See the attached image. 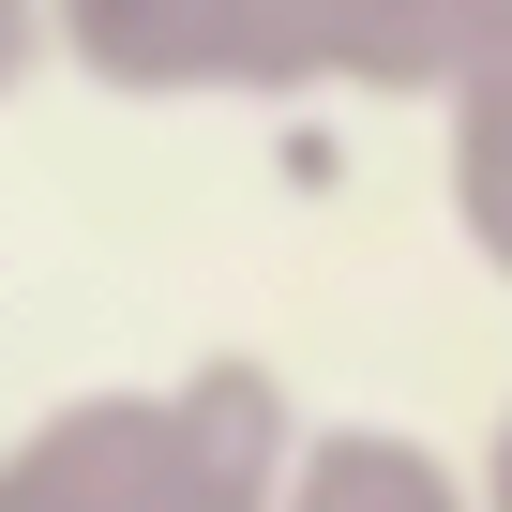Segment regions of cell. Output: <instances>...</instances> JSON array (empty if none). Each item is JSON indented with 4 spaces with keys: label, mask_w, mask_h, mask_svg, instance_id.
Segmentation results:
<instances>
[{
    "label": "cell",
    "mask_w": 512,
    "mask_h": 512,
    "mask_svg": "<svg viewBox=\"0 0 512 512\" xmlns=\"http://www.w3.org/2000/svg\"><path fill=\"white\" fill-rule=\"evenodd\" d=\"M46 31L106 106H302L287 0H46Z\"/></svg>",
    "instance_id": "obj_1"
},
{
    "label": "cell",
    "mask_w": 512,
    "mask_h": 512,
    "mask_svg": "<svg viewBox=\"0 0 512 512\" xmlns=\"http://www.w3.org/2000/svg\"><path fill=\"white\" fill-rule=\"evenodd\" d=\"M302 437H317V407L287 392L272 347H196V362L166 377V467H181V512H287Z\"/></svg>",
    "instance_id": "obj_2"
},
{
    "label": "cell",
    "mask_w": 512,
    "mask_h": 512,
    "mask_svg": "<svg viewBox=\"0 0 512 512\" xmlns=\"http://www.w3.org/2000/svg\"><path fill=\"white\" fill-rule=\"evenodd\" d=\"M0 512H181L166 377H91L0 437Z\"/></svg>",
    "instance_id": "obj_3"
},
{
    "label": "cell",
    "mask_w": 512,
    "mask_h": 512,
    "mask_svg": "<svg viewBox=\"0 0 512 512\" xmlns=\"http://www.w3.org/2000/svg\"><path fill=\"white\" fill-rule=\"evenodd\" d=\"M287 61H302V91L437 106L482 61V0H287Z\"/></svg>",
    "instance_id": "obj_4"
},
{
    "label": "cell",
    "mask_w": 512,
    "mask_h": 512,
    "mask_svg": "<svg viewBox=\"0 0 512 512\" xmlns=\"http://www.w3.org/2000/svg\"><path fill=\"white\" fill-rule=\"evenodd\" d=\"M437 196H452V241L512 287V46H482L437 91Z\"/></svg>",
    "instance_id": "obj_5"
},
{
    "label": "cell",
    "mask_w": 512,
    "mask_h": 512,
    "mask_svg": "<svg viewBox=\"0 0 512 512\" xmlns=\"http://www.w3.org/2000/svg\"><path fill=\"white\" fill-rule=\"evenodd\" d=\"M287 512H482V482L437 437H407V422H317Z\"/></svg>",
    "instance_id": "obj_6"
},
{
    "label": "cell",
    "mask_w": 512,
    "mask_h": 512,
    "mask_svg": "<svg viewBox=\"0 0 512 512\" xmlns=\"http://www.w3.org/2000/svg\"><path fill=\"white\" fill-rule=\"evenodd\" d=\"M31 76H61V31H46V0H0V106Z\"/></svg>",
    "instance_id": "obj_7"
},
{
    "label": "cell",
    "mask_w": 512,
    "mask_h": 512,
    "mask_svg": "<svg viewBox=\"0 0 512 512\" xmlns=\"http://www.w3.org/2000/svg\"><path fill=\"white\" fill-rule=\"evenodd\" d=\"M467 482H482V512H512V407L482 422V452H467Z\"/></svg>",
    "instance_id": "obj_8"
},
{
    "label": "cell",
    "mask_w": 512,
    "mask_h": 512,
    "mask_svg": "<svg viewBox=\"0 0 512 512\" xmlns=\"http://www.w3.org/2000/svg\"><path fill=\"white\" fill-rule=\"evenodd\" d=\"M482 46H512V0H482Z\"/></svg>",
    "instance_id": "obj_9"
}]
</instances>
